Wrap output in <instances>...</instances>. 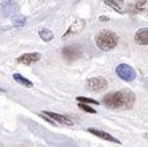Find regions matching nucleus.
Returning a JSON list of instances; mask_svg holds the SVG:
<instances>
[{
	"mask_svg": "<svg viewBox=\"0 0 148 147\" xmlns=\"http://www.w3.org/2000/svg\"><path fill=\"white\" fill-rule=\"evenodd\" d=\"M135 103V95L130 89H121L117 92H110L105 95L102 104L112 109H130Z\"/></svg>",
	"mask_w": 148,
	"mask_h": 147,
	"instance_id": "f257e3e1",
	"label": "nucleus"
},
{
	"mask_svg": "<svg viewBox=\"0 0 148 147\" xmlns=\"http://www.w3.org/2000/svg\"><path fill=\"white\" fill-rule=\"evenodd\" d=\"M118 43V36L112 30H101L96 37V45L103 51L113 50Z\"/></svg>",
	"mask_w": 148,
	"mask_h": 147,
	"instance_id": "f03ea898",
	"label": "nucleus"
},
{
	"mask_svg": "<svg viewBox=\"0 0 148 147\" xmlns=\"http://www.w3.org/2000/svg\"><path fill=\"white\" fill-rule=\"evenodd\" d=\"M115 71H117V75L125 81H131L136 78V71L131 66H129V64H126V63L117 66Z\"/></svg>",
	"mask_w": 148,
	"mask_h": 147,
	"instance_id": "7ed1b4c3",
	"label": "nucleus"
},
{
	"mask_svg": "<svg viewBox=\"0 0 148 147\" xmlns=\"http://www.w3.org/2000/svg\"><path fill=\"white\" fill-rule=\"evenodd\" d=\"M63 58H66L67 61H75L81 55V47L79 45H71V46H66L62 51Z\"/></svg>",
	"mask_w": 148,
	"mask_h": 147,
	"instance_id": "20e7f679",
	"label": "nucleus"
},
{
	"mask_svg": "<svg viewBox=\"0 0 148 147\" xmlns=\"http://www.w3.org/2000/svg\"><path fill=\"white\" fill-rule=\"evenodd\" d=\"M87 87L89 91L100 92L108 87V81L103 78H90L87 80Z\"/></svg>",
	"mask_w": 148,
	"mask_h": 147,
	"instance_id": "39448f33",
	"label": "nucleus"
},
{
	"mask_svg": "<svg viewBox=\"0 0 148 147\" xmlns=\"http://www.w3.org/2000/svg\"><path fill=\"white\" fill-rule=\"evenodd\" d=\"M39 59H41V54L39 53H26V54H23L21 57H18L17 62L25 64V66H30L33 63H37Z\"/></svg>",
	"mask_w": 148,
	"mask_h": 147,
	"instance_id": "423d86ee",
	"label": "nucleus"
},
{
	"mask_svg": "<svg viewBox=\"0 0 148 147\" xmlns=\"http://www.w3.org/2000/svg\"><path fill=\"white\" fill-rule=\"evenodd\" d=\"M42 114L46 117H50V118H53V121H58L59 124H63V125H68V126L73 125V121L67 116H62V114L53 113V112H43Z\"/></svg>",
	"mask_w": 148,
	"mask_h": 147,
	"instance_id": "0eeeda50",
	"label": "nucleus"
},
{
	"mask_svg": "<svg viewBox=\"0 0 148 147\" xmlns=\"http://www.w3.org/2000/svg\"><path fill=\"white\" fill-rule=\"evenodd\" d=\"M88 131H89L90 134H93V135H96V137H98V138H101V139H105V141L113 142V143H121L119 139L114 138V137L110 135V134L106 133V131L98 130V129H93V128H89V129H88Z\"/></svg>",
	"mask_w": 148,
	"mask_h": 147,
	"instance_id": "6e6552de",
	"label": "nucleus"
},
{
	"mask_svg": "<svg viewBox=\"0 0 148 147\" xmlns=\"http://www.w3.org/2000/svg\"><path fill=\"white\" fill-rule=\"evenodd\" d=\"M84 26H85V21H84V20H77L75 24H72V25L68 28V30L66 32L63 38H67V37L71 36V34H76V33H79V32H81V29H83Z\"/></svg>",
	"mask_w": 148,
	"mask_h": 147,
	"instance_id": "1a4fd4ad",
	"label": "nucleus"
},
{
	"mask_svg": "<svg viewBox=\"0 0 148 147\" xmlns=\"http://www.w3.org/2000/svg\"><path fill=\"white\" fill-rule=\"evenodd\" d=\"M135 42L139 45H148V28H142L136 32Z\"/></svg>",
	"mask_w": 148,
	"mask_h": 147,
	"instance_id": "9d476101",
	"label": "nucleus"
},
{
	"mask_svg": "<svg viewBox=\"0 0 148 147\" xmlns=\"http://www.w3.org/2000/svg\"><path fill=\"white\" fill-rule=\"evenodd\" d=\"M13 79H14V81H17V83L21 84L23 87H26V88H30V87H33V83H32L29 79H26L25 76H23L21 74H14Z\"/></svg>",
	"mask_w": 148,
	"mask_h": 147,
	"instance_id": "9b49d317",
	"label": "nucleus"
},
{
	"mask_svg": "<svg viewBox=\"0 0 148 147\" xmlns=\"http://www.w3.org/2000/svg\"><path fill=\"white\" fill-rule=\"evenodd\" d=\"M38 33H39V37H41V38L43 39V41H46V42L51 41V39L54 38V34H53V32H51V30H49V29H46V28L41 29V30H39Z\"/></svg>",
	"mask_w": 148,
	"mask_h": 147,
	"instance_id": "f8f14e48",
	"label": "nucleus"
},
{
	"mask_svg": "<svg viewBox=\"0 0 148 147\" xmlns=\"http://www.w3.org/2000/svg\"><path fill=\"white\" fill-rule=\"evenodd\" d=\"M77 101L80 104H85V105H87V104H95V105H98V104H100L97 100H95V99H88V97H83V96H79Z\"/></svg>",
	"mask_w": 148,
	"mask_h": 147,
	"instance_id": "ddd939ff",
	"label": "nucleus"
},
{
	"mask_svg": "<svg viewBox=\"0 0 148 147\" xmlns=\"http://www.w3.org/2000/svg\"><path fill=\"white\" fill-rule=\"evenodd\" d=\"M105 4H108V6L113 7V8H114V9H117L118 12H122V8H121V7H119L121 1H112V0H106V1H105Z\"/></svg>",
	"mask_w": 148,
	"mask_h": 147,
	"instance_id": "4468645a",
	"label": "nucleus"
},
{
	"mask_svg": "<svg viewBox=\"0 0 148 147\" xmlns=\"http://www.w3.org/2000/svg\"><path fill=\"white\" fill-rule=\"evenodd\" d=\"M79 108H80L81 109V110H84V112H87V113H97V112H96L95 110V109H92V108H90V106H88V105H85V104H80V103H79Z\"/></svg>",
	"mask_w": 148,
	"mask_h": 147,
	"instance_id": "2eb2a0df",
	"label": "nucleus"
}]
</instances>
